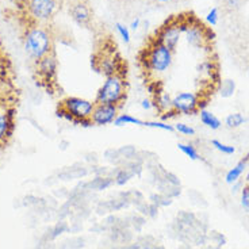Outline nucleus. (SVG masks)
I'll return each instance as SVG.
<instances>
[{
	"mask_svg": "<svg viewBox=\"0 0 249 249\" xmlns=\"http://www.w3.org/2000/svg\"><path fill=\"white\" fill-rule=\"evenodd\" d=\"M248 164H249V155H247L244 157L243 160H240V161L237 162L236 165L233 167V168L226 174L225 176V180L228 184H233V183H236L237 180H240V178L243 176L244 172L247 171L248 168Z\"/></svg>",
	"mask_w": 249,
	"mask_h": 249,
	"instance_id": "2eb2a0df",
	"label": "nucleus"
},
{
	"mask_svg": "<svg viewBox=\"0 0 249 249\" xmlns=\"http://www.w3.org/2000/svg\"><path fill=\"white\" fill-rule=\"evenodd\" d=\"M181 34H183V31L180 29L179 18H172L167 20L159 29V31H156V36L153 38L157 42H160L164 46H167L169 50L174 52L179 44V41H180Z\"/></svg>",
	"mask_w": 249,
	"mask_h": 249,
	"instance_id": "1a4fd4ad",
	"label": "nucleus"
},
{
	"mask_svg": "<svg viewBox=\"0 0 249 249\" xmlns=\"http://www.w3.org/2000/svg\"><path fill=\"white\" fill-rule=\"evenodd\" d=\"M150 200H152V203L157 206V207H160V206H168L172 203V199L168 198V196H165V195H162V194H153V195L150 196Z\"/></svg>",
	"mask_w": 249,
	"mask_h": 249,
	"instance_id": "c85d7f7f",
	"label": "nucleus"
},
{
	"mask_svg": "<svg viewBox=\"0 0 249 249\" xmlns=\"http://www.w3.org/2000/svg\"><path fill=\"white\" fill-rule=\"evenodd\" d=\"M141 107L143 110L149 111L152 108H155V103H153V99H149V98H145V99L141 100Z\"/></svg>",
	"mask_w": 249,
	"mask_h": 249,
	"instance_id": "f704fd0d",
	"label": "nucleus"
},
{
	"mask_svg": "<svg viewBox=\"0 0 249 249\" xmlns=\"http://www.w3.org/2000/svg\"><path fill=\"white\" fill-rule=\"evenodd\" d=\"M114 184V178L112 176H95V179L86 183L87 190H93V191H102L106 190L108 187Z\"/></svg>",
	"mask_w": 249,
	"mask_h": 249,
	"instance_id": "dca6fc26",
	"label": "nucleus"
},
{
	"mask_svg": "<svg viewBox=\"0 0 249 249\" xmlns=\"http://www.w3.org/2000/svg\"><path fill=\"white\" fill-rule=\"evenodd\" d=\"M76 124H77V126H81V127H91V126H93L91 118L80 119V121H77V122H76Z\"/></svg>",
	"mask_w": 249,
	"mask_h": 249,
	"instance_id": "c9c22d12",
	"label": "nucleus"
},
{
	"mask_svg": "<svg viewBox=\"0 0 249 249\" xmlns=\"http://www.w3.org/2000/svg\"><path fill=\"white\" fill-rule=\"evenodd\" d=\"M164 180L167 181V183H169V184H172V186H180L179 178L175 174H172V172H168V171L164 175Z\"/></svg>",
	"mask_w": 249,
	"mask_h": 249,
	"instance_id": "72a5a7b5",
	"label": "nucleus"
},
{
	"mask_svg": "<svg viewBox=\"0 0 249 249\" xmlns=\"http://www.w3.org/2000/svg\"><path fill=\"white\" fill-rule=\"evenodd\" d=\"M212 145L214 149H217L218 152H221V153H224V155H233V153L236 152V148H234V146L221 142V141H218V140H213Z\"/></svg>",
	"mask_w": 249,
	"mask_h": 249,
	"instance_id": "cd10ccee",
	"label": "nucleus"
},
{
	"mask_svg": "<svg viewBox=\"0 0 249 249\" xmlns=\"http://www.w3.org/2000/svg\"><path fill=\"white\" fill-rule=\"evenodd\" d=\"M105 159H106L110 164L117 165V167L124 164V160H122V157L119 155V150L114 149V148H110V149H107L106 152H105Z\"/></svg>",
	"mask_w": 249,
	"mask_h": 249,
	"instance_id": "a878e982",
	"label": "nucleus"
},
{
	"mask_svg": "<svg viewBox=\"0 0 249 249\" xmlns=\"http://www.w3.org/2000/svg\"><path fill=\"white\" fill-rule=\"evenodd\" d=\"M27 25H46L60 10V0H18Z\"/></svg>",
	"mask_w": 249,
	"mask_h": 249,
	"instance_id": "f03ea898",
	"label": "nucleus"
},
{
	"mask_svg": "<svg viewBox=\"0 0 249 249\" xmlns=\"http://www.w3.org/2000/svg\"><path fill=\"white\" fill-rule=\"evenodd\" d=\"M115 29L118 31L121 38L124 39V44H129L130 42V31H129V29L126 26L122 25V23H115Z\"/></svg>",
	"mask_w": 249,
	"mask_h": 249,
	"instance_id": "7c9ffc66",
	"label": "nucleus"
},
{
	"mask_svg": "<svg viewBox=\"0 0 249 249\" xmlns=\"http://www.w3.org/2000/svg\"><path fill=\"white\" fill-rule=\"evenodd\" d=\"M140 23H141V19L140 18H136L133 22H131V25H130V29L131 30H138V27H140Z\"/></svg>",
	"mask_w": 249,
	"mask_h": 249,
	"instance_id": "58836bf2",
	"label": "nucleus"
},
{
	"mask_svg": "<svg viewBox=\"0 0 249 249\" xmlns=\"http://www.w3.org/2000/svg\"><path fill=\"white\" fill-rule=\"evenodd\" d=\"M172 60H174V52L160 42H157L155 38L150 41L148 48L143 52V67L152 73L167 72L172 65Z\"/></svg>",
	"mask_w": 249,
	"mask_h": 249,
	"instance_id": "7ed1b4c3",
	"label": "nucleus"
},
{
	"mask_svg": "<svg viewBox=\"0 0 249 249\" xmlns=\"http://www.w3.org/2000/svg\"><path fill=\"white\" fill-rule=\"evenodd\" d=\"M17 108L7 99H0V150L11 141L15 130Z\"/></svg>",
	"mask_w": 249,
	"mask_h": 249,
	"instance_id": "0eeeda50",
	"label": "nucleus"
},
{
	"mask_svg": "<svg viewBox=\"0 0 249 249\" xmlns=\"http://www.w3.org/2000/svg\"><path fill=\"white\" fill-rule=\"evenodd\" d=\"M23 42L26 53L34 61H38L39 58L54 52L53 36L46 25H27Z\"/></svg>",
	"mask_w": 249,
	"mask_h": 249,
	"instance_id": "f257e3e1",
	"label": "nucleus"
},
{
	"mask_svg": "<svg viewBox=\"0 0 249 249\" xmlns=\"http://www.w3.org/2000/svg\"><path fill=\"white\" fill-rule=\"evenodd\" d=\"M121 107L115 105H96L91 114V121L95 126H106L114 124L115 118L119 115Z\"/></svg>",
	"mask_w": 249,
	"mask_h": 249,
	"instance_id": "f8f14e48",
	"label": "nucleus"
},
{
	"mask_svg": "<svg viewBox=\"0 0 249 249\" xmlns=\"http://www.w3.org/2000/svg\"><path fill=\"white\" fill-rule=\"evenodd\" d=\"M196 72H198L200 76H205V77H207V79L210 80L212 76L214 75L215 72H218V71L213 60H205V61L199 62V64L196 65Z\"/></svg>",
	"mask_w": 249,
	"mask_h": 249,
	"instance_id": "aec40b11",
	"label": "nucleus"
},
{
	"mask_svg": "<svg viewBox=\"0 0 249 249\" xmlns=\"http://www.w3.org/2000/svg\"><path fill=\"white\" fill-rule=\"evenodd\" d=\"M175 130L178 131V133H180L183 136H195V129L191 127L190 124H175Z\"/></svg>",
	"mask_w": 249,
	"mask_h": 249,
	"instance_id": "c756f323",
	"label": "nucleus"
},
{
	"mask_svg": "<svg viewBox=\"0 0 249 249\" xmlns=\"http://www.w3.org/2000/svg\"><path fill=\"white\" fill-rule=\"evenodd\" d=\"M88 174V169L84 165L76 164L75 167H69L65 171H62L60 174V178H62L64 180H69V179H80L84 178Z\"/></svg>",
	"mask_w": 249,
	"mask_h": 249,
	"instance_id": "a211bd4d",
	"label": "nucleus"
},
{
	"mask_svg": "<svg viewBox=\"0 0 249 249\" xmlns=\"http://www.w3.org/2000/svg\"><path fill=\"white\" fill-rule=\"evenodd\" d=\"M218 18H219V14H218V8H212L209 14H207V17H206V20H207V23L212 26H215L218 23Z\"/></svg>",
	"mask_w": 249,
	"mask_h": 249,
	"instance_id": "2f4dec72",
	"label": "nucleus"
},
{
	"mask_svg": "<svg viewBox=\"0 0 249 249\" xmlns=\"http://www.w3.org/2000/svg\"><path fill=\"white\" fill-rule=\"evenodd\" d=\"M155 1H157V3H168L171 0H155Z\"/></svg>",
	"mask_w": 249,
	"mask_h": 249,
	"instance_id": "a19ab883",
	"label": "nucleus"
},
{
	"mask_svg": "<svg viewBox=\"0 0 249 249\" xmlns=\"http://www.w3.org/2000/svg\"><path fill=\"white\" fill-rule=\"evenodd\" d=\"M245 117H244L241 112H233V114H229L226 119H225V124L229 127V129H237L240 127L241 124H245Z\"/></svg>",
	"mask_w": 249,
	"mask_h": 249,
	"instance_id": "5701e85b",
	"label": "nucleus"
},
{
	"mask_svg": "<svg viewBox=\"0 0 249 249\" xmlns=\"http://www.w3.org/2000/svg\"><path fill=\"white\" fill-rule=\"evenodd\" d=\"M153 103H155V108L160 114L172 111V98L164 89H160L159 92L153 95Z\"/></svg>",
	"mask_w": 249,
	"mask_h": 249,
	"instance_id": "4468645a",
	"label": "nucleus"
},
{
	"mask_svg": "<svg viewBox=\"0 0 249 249\" xmlns=\"http://www.w3.org/2000/svg\"><path fill=\"white\" fill-rule=\"evenodd\" d=\"M200 96L195 92H180L172 98V110L179 115H195L199 112Z\"/></svg>",
	"mask_w": 249,
	"mask_h": 249,
	"instance_id": "9d476101",
	"label": "nucleus"
},
{
	"mask_svg": "<svg viewBox=\"0 0 249 249\" xmlns=\"http://www.w3.org/2000/svg\"><path fill=\"white\" fill-rule=\"evenodd\" d=\"M68 145H69L68 141H61L58 146H60V149H61V150H67V148H68Z\"/></svg>",
	"mask_w": 249,
	"mask_h": 249,
	"instance_id": "ea45409f",
	"label": "nucleus"
},
{
	"mask_svg": "<svg viewBox=\"0 0 249 249\" xmlns=\"http://www.w3.org/2000/svg\"><path fill=\"white\" fill-rule=\"evenodd\" d=\"M1 83H3V80H1V76H0V88H1Z\"/></svg>",
	"mask_w": 249,
	"mask_h": 249,
	"instance_id": "79ce46f5",
	"label": "nucleus"
},
{
	"mask_svg": "<svg viewBox=\"0 0 249 249\" xmlns=\"http://www.w3.org/2000/svg\"><path fill=\"white\" fill-rule=\"evenodd\" d=\"M115 126H126V124H138V126H143V121L136 118V117H131L129 114H119L118 117L114 121Z\"/></svg>",
	"mask_w": 249,
	"mask_h": 249,
	"instance_id": "4be33fe9",
	"label": "nucleus"
},
{
	"mask_svg": "<svg viewBox=\"0 0 249 249\" xmlns=\"http://www.w3.org/2000/svg\"><path fill=\"white\" fill-rule=\"evenodd\" d=\"M69 14L79 26L87 27L91 23L92 13L87 0H72L69 6Z\"/></svg>",
	"mask_w": 249,
	"mask_h": 249,
	"instance_id": "ddd939ff",
	"label": "nucleus"
},
{
	"mask_svg": "<svg viewBox=\"0 0 249 249\" xmlns=\"http://www.w3.org/2000/svg\"><path fill=\"white\" fill-rule=\"evenodd\" d=\"M119 155L122 157V160L124 162L126 161H131V160H134V159H137L138 152L136 149V146H133V145H126V146H122V148H119Z\"/></svg>",
	"mask_w": 249,
	"mask_h": 249,
	"instance_id": "393cba45",
	"label": "nucleus"
},
{
	"mask_svg": "<svg viewBox=\"0 0 249 249\" xmlns=\"http://www.w3.org/2000/svg\"><path fill=\"white\" fill-rule=\"evenodd\" d=\"M111 176L114 178V183L118 184V186H124V184L133 178V175H131L130 171H127V169L124 168V167H122V165L114 169V172L111 174Z\"/></svg>",
	"mask_w": 249,
	"mask_h": 249,
	"instance_id": "412c9836",
	"label": "nucleus"
},
{
	"mask_svg": "<svg viewBox=\"0 0 249 249\" xmlns=\"http://www.w3.org/2000/svg\"><path fill=\"white\" fill-rule=\"evenodd\" d=\"M244 187V183L241 180H237L236 183H233L231 184V191H233V194L238 193V191H241Z\"/></svg>",
	"mask_w": 249,
	"mask_h": 249,
	"instance_id": "e433bc0d",
	"label": "nucleus"
},
{
	"mask_svg": "<svg viewBox=\"0 0 249 249\" xmlns=\"http://www.w3.org/2000/svg\"><path fill=\"white\" fill-rule=\"evenodd\" d=\"M57 69H58V61H57L56 53L52 52L42 58L36 61V79L37 83L48 91H52L53 86H56L57 81Z\"/></svg>",
	"mask_w": 249,
	"mask_h": 249,
	"instance_id": "423d86ee",
	"label": "nucleus"
},
{
	"mask_svg": "<svg viewBox=\"0 0 249 249\" xmlns=\"http://www.w3.org/2000/svg\"><path fill=\"white\" fill-rule=\"evenodd\" d=\"M179 22H180V29L186 36V41L188 42V45H191L195 49L206 48L210 38H209V30L205 26L198 23L196 20L190 22L187 19L181 18H179Z\"/></svg>",
	"mask_w": 249,
	"mask_h": 249,
	"instance_id": "6e6552de",
	"label": "nucleus"
},
{
	"mask_svg": "<svg viewBox=\"0 0 249 249\" xmlns=\"http://www.w3.org/2000/svg\"><path fill=\"white\" fill-rule=\"evenodd\" d=\"M126 99V80L124 73L112 75L106 77L96 92L95 103L96 105H115L121 107Z\"/></svg>",
	"mask_w": 249,
	"mask_h": 249,
	"instance_id": "39448f33",
	"label": "nucleus"
},
{
	"mask_svg": "<svg viewBox=\"0 0 249 249\" xmlns=\"http://www.w3.org/2000/svg\"><path fill=\"white\" fill-rule=\"evenodd\" d=\"M199 117L200 122L205 124L206 127L212 129V130H218L221 126H222V122L219 121V118H217L212 111H209L207 108H203V110H199Z\"/></svg>",
	"mask_w": 249,
	"mask_h": 249,
	"instance_id": "f3484780",
	"label": "nucleus"
},
{
	"mask_svg": "<svg viewBox=\"0 0 249 249\" xmlns=\"http://www.w3.org/2000/svg\"><path fill=\"white\" fill-rule=\"evenodd\" d=\"M178 148L183 155H186L190 160H199V152L194 146V143H178Z\"/></svg>",
	"mask_w": 249,
	"mask_h": 249,
	"instance_id": "b1692460",
	"label": "nucleus"
},
{
	"mask_svg": "<svg viewBox=\"0 0 249 249\" xmlns=\"http://www.w3.org/2000/svg\"><path fill=\"white\" fill-rule=\"evenodd\" d=\"M93 67L98 69L102 75L106 77L112 75H118L122 73V68H124V62L121 61L118 56H115L114 53H106L99 57V60H93Z\"/></svg>",
	"mask_w": 249,
	"mask_h": 249,
	"instance_id": "9b49d317",
	"label": "nucleus"
},
{
	"mask_svg": "<svg viewBox=\"0 0 249 249\" xmlns=\"http://www.w3.org/2000/svg\"><path fill=\"white\" fill-rule=\"evenodd\" d=\"M95 107V102L79 98V96H67L58 103L57 117L75 124L80 119L91 118V114Z\"/></svg>",
	"mask_w": 249,
	"mask_h": 249,
	"instance_id": "20e7f679",
	"label": "nucleus"
},
{
	"mask_svg": "<svg viewBox=\"0 0 249 249\" xmlns=\"http://www.w3.org/2000/svg\"><path fill=\"white\" fill-rule=\"evenodd\" d=\"M218 92L224 98V99H229L234 93H236V81L226 79V80H221L218 84Z\"/></svg>",
	"mask_w": 249,
	"mask_h": 249,
	"instance_id": "6ab92c4d",
	"label": "nucleus"
},
{
	"mask_svg": "<svg viewBox=\"0 0 249 249\" xmlns=\"http://www.w3.org/2000/svg\"><path fill=\"white\" fill-rule=\"evenodd\" d=\"M241 0H226V6L231 7V8H237L240 6Z\"/></svg>",
	"mask_w": 249,
	"mask_h": 249,
	"instance_id": "4c0bfd02",
	"label": "nucleus"
},
{
	"mask_svg": "<svg viewBox=\"0 0 249 249\" xmlns=\"http://www.w3.org/2000/svg\"><path fill=\"white\" fill-rule=\"evenodd\" d=\"M143 126L153 127V129H160V130L164 131H169V133L175 131L174 124H169L167 122H160V121H143Z\"/></svg>",
	"mask_w": 249,
	"mask_h": 249,
	"instance_id": "bb28decb",
	"label": "nucleus"
},
{
	"mask_svg": "<svg viewBox=\"0 0 249 249\" xmlns=\"http://www.w3.org/2000/svg\"><path fill=\"white\" fill-rule=\"evenodd\" d=\"M241 206L249 210V186H244L241 190Z\"/></svg>",
	"mask_w": 249,
	"mask_h": 249,
	"instance_id": "473e14b6",
	"label": "nucleus"
}]
</instances>
